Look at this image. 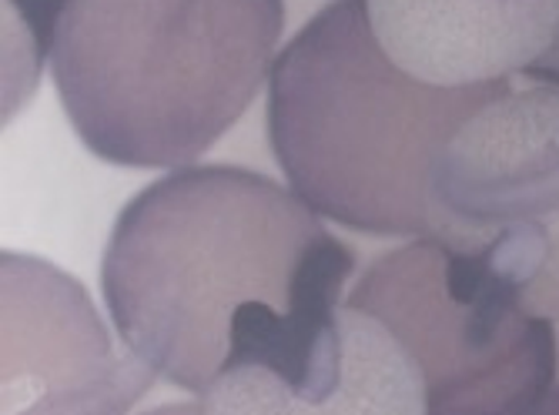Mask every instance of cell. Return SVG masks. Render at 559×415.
<instances>
[{
    "mask_svg": "<svg viewBox=\"0 0 559 415\" xmlns=\"http://www.w3.org/2000/svg\"><path fill=\"white\" fill-rule=\"evenodd\" d=\"M352 275L355 251L319 212L235 165H191L151 181L124 204L100 258L121 342L194 395L235 369L309 358Z\"/></svg>",
    "mask_w": 559,
    "mask_h": 415,
    "instance_id": "cell-1",
    "label": "cell"
},
{
    "mask_svg": "<svg viewBox=\"0 0 559 415\" xmlns=\"http://www.w3.org/2000/svg\"><path fill=\"white\" fill-rule=\"evenodd\" d=\"M510 81L436 87L372 34L366 0H335L275 58L269 141L288 188L342 228L432 238V175L449 141Z\"/></svg>",
    "mask_w": 559,
    "mask_h": 415,
    "instance_id": "cell-2",
    "label": "cell"
},
{
    "mask_svg": "<svg viewBox=\"0 0 559 415\" xmlns=\"http://www.w3.org/2000/svg\"><path fill=\"white\" fill-rule=\"evenodd\" d=\"M282 31L285 0H68L50 74L94 158L185 168L259 97Z\"/></svg>",
    "mask_w": 559,
    "mask_h": 415,
    "instance_id": "cell-3",
    "label": "cell"
},
{
    "mask_svg": "<svg viewBox=\"0 0 559 415\" xmlns=\"http://www.w3.org/2000/svg\"><path fill=\"white\" fill-rule=\"evenodd\" d=\"M345 305L382 322L413 358L426 415H539L552 395V322L469 251L409 238L372 258Z\"/></svg>",
    "mask_w": 559,
    "mask_h": 415,
    "instance_id": "cell-4",
    "label": "cell"
},
{
    "mask_svg": "<svg viewBox=\"0 0 559 415\" xmlns=\"http://www.w3.org/2000/svg\"><path fill=\"white\" fill-rule=\"evenodd\" d=\"M432 238L483 258L523 308L559 322V87L510 91L449 141Z\"/></svg>",
    "mask_w": 559,
    "mask_h": 415,
    "instance_id": "cell-5",
    "label": "cell"
},
{
    "mask_svg": "<svg viewBox=\"0 0 559 415\" xmlns=\"http://www.w3.org/2000/svg\"><path fill=\"white\" fill-rule=\"evenodd\" d=\"M4 415H124L155 372L121 352L84 285L34 254L4 251Z\"/></svg>",
    "mask_w": 559,
    "mask_h": 415,
    "instance_id": "cell-6",
    "label": "cell"
},
{
    "mask_svg": "<svg viewBox=\"0 0 559 415\" xmlns=\"http://www.w3.org/2000/svg\"><path fill=\"white\" fill-rule=\"evenodd\" d=\"M198 405L201 415H426V389L392 332L342 305L298 366L235 369L201 392Z\"/></svg>",
    "mask_w": 559,
    "mask_h": 415,
    "instance_id": "cell-7",
    "label": "cell"
},
{
    "mask_svg": "<svg viewBox=\"0 0 559 415\" xmlns=\"http://www.w3.org/2000/svg\"><path fill=\"white\" fill-rule=\"evenodd\" d=\"M385 55L436 87L510 81L559 44V0H366Z\"/></svg>",
    "mask_w": 559,
    "mask_h": 415,
    "instance_id": "cell-8",
    "label": "cell"
},
{
    "mask_svg": "<svg viewBox=\"0 0 559 415\" xmlns=\"http://www.w3.org/2000/svg\"><path fill=\"white\" fill-rule=\"evenodd\" d=\"M68 0H4V118H11L55 50Z\"/></svg>",
    "mask_w": 559,
    "mask_h": 415,
    "instance_id": "cell-9",
    "label": "cell"
},
{
    "mask_svg": "<svg viewBox=\"0 0 559 415\" xmlns=\"http://www.w3.org/2000/svg\"><path fill=\"white\" fill-rule=\"evenodd\" d=\"M526 78H530V81H536V84L559 87V44L549 50V55H546L536 68H530V71H526Z\"/></svg>",
    "mask_w": 559,
    "mask_h": 415,
    "instance_id": "cell-10",
    "label": "cell"
},
{
    "mask_svg": "<svg viewBox=\"0 0 559 415\" xmlns=\"http://www.w3.org/2000/svg\"><path fill=\"white\" fill-rule=\"evenodd\" d=\"M141 415H201V405L198 402H168V405H158Z\"/></svg>",
    "mask_w": 559,
    "mask_h": 415,
    "instance_id": "cell-11",
    "label": "cell"
},
{
    "mask_svg": "<svg viewBox=\"0 0 559 415\" xmlns=\"http://www.w3.org/2000/svg\"><path fill=\"white\" fill-rule=\"evenodd\" d=\"M539 415H559V386L552 389V395L546 399V405L539 408Z\"/></svg>",
    "mask_w": 559,
    "mask_h": 415,
    "instance_id": "cell-12",
    "label": "cell"
}]
</instances>
